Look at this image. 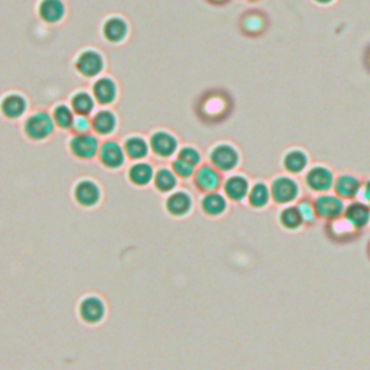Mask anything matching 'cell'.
<instances>
[{
	"label": "cell",
	"instance_id": "43",
	"mask_svg": "<svg viewBox=\"0 0 370 370\" xmlns=\"http://www.w3.org/2000/svg\"><path fill=\"white\" fill-rule=\"evenodd\" d=\"M249 2H253L255 4V2H259V0H249Z\"/></svg>",
	"mask_w": 370,
	"mask_h": 370
},
{
	"label": "cell",
	"instance_id": "35",
	"mask_svg": "<svg viewBox=\"0 0 370 370\" xmlns=\"http://www.w3.org/2000/svg\"><path fill=\"white\" fill-rule=\"evenodd\" d=\"M71 129L74 132H76L77 135L88 133L93 129V121L88 119V116L77 114L76 119H74V123H72V128Z\"/></svg>",
	"mask_w": 370,
	"mask_h": 370
},
{
	"label": "cell",
	"instance_id": "32",
	"mask_svg": "<svg viewBox=\"0 0 370 370\" xmlns=\"http://www.w3.org/2000/svg\"><path fill=\"white\" fill-rule=\"evenodd\" d=\"M53 119H54V123L58 128L71 129L76 116H74V110L71 107H68L67 105H60L54 109Z\"/></svg>",
	"mask_w": 370,
	"mask_h": 370
},
{
	"label": "cell",
	"instance_id": "11",
	"mask_svg": "<svg viewBox=\"0 0 370 370\" xmlns=\"http://www.w3.org/2000/svg\"><path fill=\"white\" fill-rule=\"evenodd\" d=\"M251 187L252 184L249 178L243 174H233L223 184L226 197L234 203H243L244 200H248Z\"/></svg>",
	"mask_w": 370,
	"mask_h": 370
},
{
	"label": "cell",
	"instance_id": "39",
	"mask_svg": "<svg viewBox=\"0 0 370 370\" xmlns=\"http://www.w3.org/2000/svg\"><path fill=\"white\" fill-rule=\"evenodd\" d=\"M312 2H314L315 5H318V6H324V8H327V6L334 5V4L337 2V0H312Z\"/></svg>",
	"mask_w": 370,
	"mask_h": 370
},
{
	"label": "cell",
	"instance_id": "17",
	"mask_svg": "<svg viewBox=\"0 0 370 370\" xmlns=\"http://www.w3.org/2000/svg\"><path fill=\"white\" fill-rule=\"evenodd\" d=\"M248 203L255 210H265L272 203V194H270V187L265 181H256L252 184L249 195H248Z\"/></svg>",
	"mask_w": 370,
	"mask_h": 370
},
{
	"label": "cell",
	"instance_id": "29",
	"mask_svg": "<svg viewBox=\"0 0 370 370\" xmlns=\"http://www.w3.org/2000/svg\"><path fill=\"white\" fill-rule=\"evenodd\" d=\"M103 312H105L103 304L95 298H88L81 304V315L88 323L100 322Z\"/></svg>",
	"mask_w": 370,
	"mask_h": 370
},
{
	"label": "cell",
	"instance_id": "33",
	"mask_svg": "<svg viewBox=\"0 0 370 370\" xmlns=\"http://www.w3.org/2000/svg\"><path fill=\"white\" fill-rule=\"evenodd\" d=\"M125 152L132 159H142L147 155V143L139 136H132L125 143Z\"/></svg>",
	"mask_w": 370,
	"mask_h": 370
},
{
	"label": "cell",
	"instance_id": "10",
	"mask_svg": "<svg viewBox=\"0 0 370 370\" xmlns=\"http://www.w3.org/2000/svg\"><path fill=\"white\" fill-rule=\"evenodd\" d=\"M344 218L357 230L363 232L370 226V206L363 203L362 200H355L348 203L346 211H344Z\"/></svg>",
	"mask_w": 370,
	"mask_h": 370
},
{
	"label": "cell",
	"instance_id": "18",
	"mask_svg": "<svg viewBox=\"0 0 370 370\" xmlns=\"http://www.w3.org/2000/svg\"><path fill=\"white\" fill-rule=\"evenodd\" d=\"M151 147L158 157L168 158L177 151L178 142L174 135L168 132H157L151 138Z\"/></svg>",
	"mask_w": 370,
	"mask_h": 370
},
{
	"label": "cell",
	"instance_id": "27",
	"mask_svg": "<svg viewBox=\"0 0 370 370\" xmlns=\"http://www.w3.org/2000/svg\"><path fill=\"white\" fill-rule=\"evenodd\" d=\"M229 105L230 103L227 102L226 95L214 94L204 102V112L209 117H218V116H223L225 113H227Z\"/></svg>",
	"mask_w": 370,
	"mask_h": 370
},
{
	"label": "cell",
	"instance_id": "9",
	"mask_svg": "<svg viewBox=\"0 0 370 370\" xmlns=\"http://www.w3.org/2000/svg\"><path fill=\"white\" fill-rule=\"evenodd\" d=\"M77 71L81 74V76L87 79L97 77L105 68V60L100 53L94 51V49H86L83 51L76 62Z\"/></svg>",
	"mask_w": 370,
	"mask_h": 370
},
{
	"label": "cell",
	"instance_id": "4",
	"mask_svg": "<svg viewBox=\"0 0 370 370\" xmlns=\"http://www.w3.org/2000/svg\"><path fill=\"white\" fill-rule=\"evenodd\" d=\"M314 206L317 210L318 220L323 221H333L337 218H341L346 211L348 203L334 192H327V194H319L315 195L314 199Z\"/></svg>",
	"mask_w": 370,
	"mask_h": 370
},
{
	"label": "cell",
	"instance_id": "42",
	"mask_svg": "<svg viewBox=\"0 0 370 370\" xmlns=\"http://www.w3.org/2000/svg\"><path fill=\"white\" fill-rule=\"evenodd\" d=\"M367 61H369V68H370V49H369V57H367Z\"/></svg>",
	"mask_w": 370,
	"mask_h": 370
},
{
	"label": "cell",
	"instance_id": "13",
	"mask_svg": "<svg viewBox=\"0 0 370 370\" xmlns=\"http://www.w3.org/2000/svg\"><path fill=\"white\" fill-rule=\"evenodd\" d=\"M277 220H278V225L281 226V229L288 233H298L305 227L304 220L295 204L281 207L278 211Z\"/></svg>",
	"mask_w": 370,
	"mask_h": 370
},
{
	"label": "cell",
	"instance_id": "15",
	"mask_svg": "<svg viewBox=\"0 0 370 370\" xmlns=\"http://www.w3.org/2000/svg\"><path fill=\"white\" fill-rule=\"evenodd\" d=\"M70 146L72 154L81 159H91L98 152V140L90 133L74 136Z\"/></svg>",
	"mask_w": 370,
	"mask_h": 370
},
{
	"label": "cell",
	"instance_id": "24",
	"mask_svg": "<svg viewBox=\"0 0 370 370\" xmlns=\"http://www.w3.org/2000/svg\"><path fill=\"white\" fill-rule=\"evenodd\" d=\"M76 199L84 207H93L100 200V188L91 181H81L76 188Z\"/></svg>",
	"mask_w": 370,
	"mask_h": 370
},
{
	"label": "cell",
	"instance_id": "22",
	"mask_svg": "<svg viewBox=\"0 0 370 370\" xmlns=\"http://www.w3.org/2000/svg\"><path fill=\"white\" fill-rule=\"evenodd\" d=\"M100 159L109 168H119L125 162V151L114 140H107L100 150Z\"/></svg>",
	"mask_w": 370,
	"mask_h": 370
},
{
	"label": "cell",
	"instance_id": "31",
	"mask_svg": "<svg viewBox=\"0 0 370 370\" xmlns=\"http://www.w3.org/2000/svg\"><path fill=\"white\" fill-rule=\"evenodd\" d=\"M129 176L132 183H135L136 185H146L151 183L154 177V169L147 164H136L135 166L131 168Z\"/></svg>",
	"mask_w": 370,
	"mask_h": 370
},
{
	"label": "cell",
	"instance_id": "36",
	"mask_svg": "<svg viewBox=\"0 0 370 370\" xmlns=\"http://www.w3.org/2000/svg\"><path fill=\"white\" fill-rule=\"evenodd\" d=\"M178 158L185 161V162H188V164H191L192 166H197L201 161L200 152L197 151V150H194V147H190V146H187V147H184V150L180 151V157Z\"/></svg>",
	"mask_w": 370,
	"mask_h": 370
},
{
	"label": "cell",
	"instance_id": "8",
	"mask_svg": "<svg viewBox=\"0 0 370 370\" xmlns=\"http://www.w3.org/2000/svg\"><path fill=\"white\" fill-rule=\"evenodd\" d=\"M326 236L333 243L344 244L353 242L357 236H360V232H357L349 221L341 217L333 221H327L326 223Z\"/></svg>",
	"mask_w": 370,
	"mask_h": 370
},
{
	"label": "cell",
	"instance_id": "6",
	"mask_svg": "<svg viewBox=\"0 0 370 370\" xmlns=\"http://www.w3.org/2000/svg\"><path fill=\"white\" fill-rule=\"evenodd\" d=\"M25 133L32 140H44L54 133L55 123L46 112H38L25 121Z\"/></svg>",
	"mask_w": 370,
	"mask_h": 370
},
{
	"label": "cell",
	"instance_id": "5",
	"mask_svg": "<svg viewBox=\"0 0 370 370\" xmlns=\"http://www.w3.org/2000/svg\"><path fill=\"white\" fill-rule=\"evenodd\" d=\"M281 165L285 171V174L298 177V176H304L307 169L311 166V158L310 154L305 150H303V147L293 146L284 152Z\"/></svg>",
	"mask_w": 370,
	"mask_h": 370
},
{
	"label": "cell",
	"instance_id": "41",
	"mask_svg": "<svg viewBox=\"0 0 370 370\" xmlns=\"http://www.w3.org/2000/svg\"><path fill=\"white\" fill-rule=\"evenodd\" d=\"M366 253H367V258H369V260H370V240H369V243H367V248H366Z\"/></svg>",
	"mask_w": 370,
	"mask_h": 370
},
{
	"label": "cell",
	"instance_id": "37",
	"mask_svg": "<svg viewBox=\"0 0 370 370\" xmlns=\"http://www.w3.org/2000/svg\"><path fill=\"white\" fill-rule=\"evenodd\" d=\"M194 168H195V166H192L191 164H188V162H185V161H183V159H180V158L174 162V171H176V174H178V176L183 177V178H188V177H191V176L194 174Z\"/></svg>",
	"mask_w": 370,
	"mask_h": 370
},
{
	"label": "cell",
	"instance_id": "30",
	"mask_svg": "<svg viewBox=\"0 0 370 370\" xmlns=\"http://www.w3.org/2000/svg\"><path fill=\"white\" fill-rule=\"evenodd\" d=\"M297 206L305 226H314L317 225L318 221V216H317V210L314 206V199H310V197H301V199L295 203Z\"/></svg>",
	"mask_w": 370,
	"mask_h": 370
},
{
	"label": "cell",
	"instance_id": "12",
	"mask_svg": "<svg viewBox=\"0 0 370 370\" xmlns=\"http://www.w3.org/2000/svg\"><path fill=\"white\" fill-rule=\"evenodd\" d=\"M267 16L260 11H248L240 19V29L248 37H260L267 29Z\"/></svg>",
	"mask_w": 370,
	"mask_h": 370
},
{
	"label": "cell",
	"instance_id": "21",
	"mask_svg": "<svg viewBox=\"0 0 370 370\" xmlns=\"http://www.w3.org/2000/svg\"><path fill=\"white\" fill-rule=\"evenodd\" d=\"M39 16L46 23H58L65 16L62 0H42L39 4Z\"/></svg>",
	"mask_w": 370,
	"mask_h": 370
},
{
	"label": "cell",
	"instance_id": "20",
	"mask_svg": "<svg viewBox=\"0 0 370 370\" xmlns=\"http://www.w3.org/2000/svg\"><path fill=\"white\" fill-rule=\"evenodd\" d=\"M93 94L95 102H98L100 105H112L116 97H117V87L116 83L112 79H100L97 80L93 86Z\"/></svg>",
	"mask_w": 370,
	"mask_h": 370
},
{
	"label": "cell",
	"instance_id": "1",
	"mask_svg": "<svg viewBox=\"0 0 370 370\" xmlns=\"http://www.w3.org/2000/svg\"><path fill=\"white\" fill-rule=\"evenodd\" d=\"M270 194H272V203L284 207L295 204L303 197V187L297 177L289 174H279L272 178L269 184Z\"/></svg>",
	"mask_w": 370,
	"mask_h": 370
},
{
	"label": "cell",
	"instance_id": "19",
	"mask_svg": "<svg viewBox=\"0 0 370 370\" xmlns=\"http://www.w3.org/2000/svg\"><path fill=\"white\" fill-rule=\"evenodd\" d=\"M129 32L128 23L125 19L113 16L106 20L103 27V35L105 38L112 44H120L126 39Z\"/></svg>",
	"mask_w": 370,
	"mask_h": 370
},
{
	"label": "cell",
	"instance_id": "34",
	"mask_svg": "<svg viewBox=\"0 0 370 370\" xmlns=\"http://www.w3.org/2000/svg\"><path fill=\"white\" fill-rule=\"evenodd\" d=\"M155 184L157 188L162 192H168L171 190H174L177 185V178L176 176L172 174L169 169H161L157 172V177H155Z\"/></svg>",
	"mask_w": 370,
	"mask_h": 370
},
{
	"label": "cell",
	"instance_id": "38",
	"mask_svg": "<svg viewBox=\"0 0 370 370\" xmlns=\"http://www.w3.org/2000/svg\"><path fill=\"white\" fill-rule=\"evenodd\" d=\"M359 200H362L363 203L370 206V177L363 181V187H362V192H360Z\"/></svg>",
	"mask_w": 370,
	"mask_h": 370
},
{
	"label": "cell",
	"instance_id": "28",
	"mask_svg": "<svg viewBox=\"0 0 370 370\" xmlns=\"http://www.w3.org/2000/svg\"><path fill=\"white\" fill-rule=\"evenodd\" d=\"M95 98H93L88 93L80 91L77 94H74L71 98V107L77 114L81 116H88L95 106Z\"/></svg>",
	"mask_w": 370,
	"mask_h": 370
},
{
	"label": "cell",
	"instance_id": "40",
	"mask_svg": "<svg viewBox=\"0 0 370 370\" xmlns=\"http://www.w3.org/2000/svg\"><path fill=\"white\" fill-rule=\"evenodd\" d=\"M207 2H209V4H211V5H216V6H221V5H226V4H229L230 0H207Z\"/></svg>",
	"mask_w": 370,
	"mask_h": 370
},
{
	"label": "cell",
	"instance_id": "26",
	"mask_svg": "<svg viewBox=\"0 0 370 370\" xmlns=\"http://www.w3.org/2000/svg\"><path fill=\"white\" fill-rule=\"evenodd\" d=\"M166 207L174 216H184L191 210L192 200L187 192H176L168 199Z\"/></svg>",
	"mask_w": 370,
	"mask_h": 370
},
{
	"label": "cell",
	"instance_id": "23",
	"mask_svg": "<svg viewBox=\"0 0 370 370\" xmlns=\"http://www.w3.org/2000/svg\"><path fill=\"white\" fill-rule=\"evenodd\" d=\"M201 207L204 210L206 214L211 216V217H218V216H223L227 209H229V201H227V197L223 194H218L216 192H209L203 201H201Z\"/></svg>",
	"mask_w": 370,
	"mask_h": 370
},
{
	"label": "cell",
	"instance_id": "25",
	"mask_svg": "<svg viewBox=\"0 0 370 370\" xmlns=\"http://www.w3.org/2000/svg\"><path fill=\"white\" fill-rule=\"evenodd\" d=\"M91 121H93V129L98 135H103V136L112 135L117 126L116 114L113 112H109V110L98 112Z\"/></svg>",
	"mask_w": 370,
	"mask_h": 370
},
{
	"label": "cell",
	"instance_id": "7",
	"mask_svg": "<svg viewBox=\"0 0 370 370\" xmlns=\"http://www.w3.org/2000/svg\"><path fill=\"white\" fill-rule=\"evenodd\" d=\"M362 187L363 180L359 176L352 174V172H341V174L336 177L333 192L337 194L340 199H343L346 203H350L359 200Z\"/></svg>",
	"mask_w": 370,
	"mask_h": 370
},
{
	"label": "cell",
	"instance_id": "3",
	"mask_svg": "<svg viewBox=\"0 0 370 370\" xmlns=\"http://www.w3.org/2000/svg\"><path fill=\"white\" fill-rule=\"evenodd\" d=\"M211 165L220 172H233L239 168L242 162L240 151L233 143H218L210 152Z\"/></svg>",
	"mask_w": 370,
	"mask_h": 370
},
{
	"label": "cell",
	"instance_id": "2",
	"mask_svg": "<svg viewBox=\"0 0 370 370\" xmlns=\"http://www.w3.org/2000/svg\"><path fill=\"white\" fill-rule=\"evenodd\" d=\"M336 172L326 164H312L304 174V185L315 195L333 192Z\"/></svg>",
	"mask_w": 370,
	"mask_h": 370
},
{
	"label": "cell",
	"instance_id": "14",
	"mask_svg": "<svg viewBox=\"0 0 370 370\" xmlns=\"http://www.w3.org/2000/svg\"><path fill=\"white\" fill-rule=\"evenodd\" d=\"M195 185L201 191H206L207 194L216 192L221 185H223V177H221V172L216 169L213 165H204L197 171Z\"/></svg>",
	"mask_w": 370,
	"mask_h": 370
},
{
	"label": "cell",
	"instance_id": "16",
	"mask_svg": "<svg viewBox=\"0 0 370 370\" xmlns=\"http://www.w3.org/2000/svg\"><path fill=\"white\" fill-rule=\"evenodd\" d=\"M0 110H2L5 117L15 120L27 113L28 102L23 95L18 93H12V94H8L2 100V103H0Z\"/></svg>",
	"mask_w": 370,
	"mask_h": 370
}]
</instances>
